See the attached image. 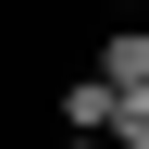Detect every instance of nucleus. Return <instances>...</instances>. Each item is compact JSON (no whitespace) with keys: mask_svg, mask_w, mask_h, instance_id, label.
I'll use <instances>...</instances> for the list:
<instances>
[{"mask_svg":"<svg viewBox=\"0 0 149 149\" xmlns=\"http://www.w3.org/2000/svg\"><path fill=\"white\" fill-rule=\"evenodd\" d=\"M112 13H137V0H112Z\"/></svg>","mask_w":149,"mask_h":149,"instance_id":"nucleus-5","label":"nucleus"},{"mask_svg":"<svg viewBox=\"0 0 149 149\" xmlns=\"http://www.w3.org/2000/svg\"><path fill=\"white\" fill-rule=\"evenodd\" d=\"M62 124H74V137H100V149H112V87H100V74H74V87H62Z\"/></svg>","mask_w":149,"mask_h":149,"instance_id":"nucleus-2","label":"nucleus"},{"mask_svg":"<svg viewBox=\"0 0 149 149\" xmlns=\"http://www.w3.org/2000/svg\"><path fill=\"white\" fill-rule=\"evenodd\" d=\"M100 87H149V25L112 13V50H100Z\"/></svg>","mask_w":149,"mask_h":149,"instance_id":"nucleus-1","label":"nucleus"},{"mask_svg":"<svg viewBox=\"0 0 149 149\" xmlns=\"http://www.w3.org/2000/svg\"><path fill=\"white\" fill-rule=\"evenodd\" d=\"M112 149H149V87H112Z\"/></svg>","mask_w":149,"mask_h":149,"instance_id":"nucleus-3","label":"nucleus"},{"mask_svg":"<svg viewBox=\"0 0 149 149\" xmlns=\"http://www.w3.org/2000/svg\"><path fill=\"white\" fill-rule=\"evenodd\" d=\"M62 149H100V137H62Z\"/></svg>","mask_w":149,"mask_h":149,"instance_id":"nucleus-4","label":"nucleus"}]
</instances>
